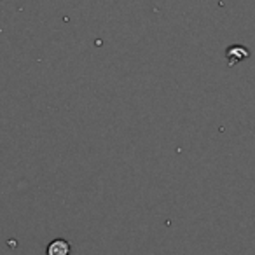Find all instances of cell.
<instances>
[{
	"label": "cell",
	"instance_id": "1",
	"mask_svg": "<svg viewBox=\"0 0 255 255\" xmlns=\"http://www.w3.org/2000/svg\"><path fill=\"white\" fill-rule=\"evenodd\" d=\"M70 243H68L67 240H61V238H58V240L51 241L49 245H47L46 248V254L47 255H70Z\"/></svg>",
	"mask_w": 255,
	"mask_h": 255
},
{
	"label": "cell",
	"instance_id": "2",
	"mask_svg": "<svg viewBox=\"0 0 255 255\" xmlns=\"http://www.w3.org/2000/svg\"><path fill=\"white\" fill-rule=\"evenodd\" d=\"M226 54H227V60H229V65L233 67V65H236L238 61L247 60V58L250 56V51H248L247 47L233 46V47H229V49L226 51Z\"/></svg>",
	"mask_w": 255,
	"mask_h": 255
}]
</instances>
